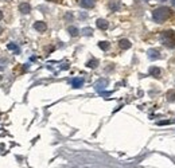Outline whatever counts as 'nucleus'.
Masks as SVG:
<instances>
[{"mask_svg":"<svg viewBox=\"0 0 175 168\" xmlns=\"http://www.w3.org/2000/svg\"><path fill=\"white\" fill-rule=\"evenodd\" d=\"M84 32H85V35H90L92 34V30L90 28H85Z\"/></svg>","mask_w":175,"mask_h":168,"instance_id":"nucleus-17","label":"nucleus"},{"mask_svg":"<svg viewBox=\"0 0 175 168\" xmlns=\"http://www.w3.org/2000/svg\"><path fill=\"white\" fill-rule=\"evenodd\" d=\"M119 44L122 50H128L129 47H131V42H129L128 39H121V41L119 42Z\"/></svg>","mask_w":175,"mask_h":168,"instance_id":"nucleus-8","label":"nucleus"},{"mask_svg":"<svg viewBox=\"0 0 175 168\" xmlns=\"http://www.w3.org/2000/svg\"><path fill=\"white\" fill-rule=\"evenodd\" d=\"M86 66H88V67H90V69H94V67L98 66V61H97V59H92V61H89V62L86 63Z\"/></svg>","mask_w":175,"mask_h":168,"instance_id":"nucleus-15","label":"nucleus"},{"mask_svg":"<svg viewBox=\"0 0 175 168\" xmlns=\"http://www.w3.org/2000/svg\"><path fill=\"white\" fill-rule=\"evenodd\" d=\"M49 1H54V3H61L62 0H49Z\"/></svg>","mask_w":175,"mask_h":168,"instance_id":"nucleus-18","label":"nucleus"},{"mask_svg":"<svg viewBox=\"0 0 175 168\" xmlns=\"http://www.w3.org/2000/svg\"><path fill=\"white\" fill-rule=\"evenodd\" d=\"M167 100H168L170 102L175 101V92L174 90H168V92H167Z\"/></svg>","mask_w":175,"mask_h":168,"instance_id":"nucleus-12","label":"nucleus"},{"mask_svg":"<svg viewBox=\"0 0 175 168\" xmlns=\"http://www.w3.org/2000/svg\"><path fill=\"white\" fill-rule=\"evenodd\" d=\"M67 31H69V34L71 35V36H77V35H78V28H77V27H69V28H67Z\"/></svg>","mask_w":175,"mask_h":168,"instance_id":"nucleus-13","label":"nucleus"},{"mask_svg":"<svg viewBox=\"0 0 175 168\" xmlns=\"http://www.w3.org/2000/svg\"><path fill=\"white\" fill-rule=\"evenodd\" d=\"M98 46L101 50H108L109 47H111V44H109V42H100Z\"/></svg>","mask_w":175,"mask_h":168,"instance_id":"nucleus-16","label":"nucleus"},{"mask_svg":"<svg viewBox=\"0 0 175 168\" xmlns=\"http://www.w3.org/2000/svg\"><path fill=\"white\" fill-rule=\"evenodd\" d=\"M171 15V9L167 8V7H160V8H156L152 12V17L156 23H164Z\"/></svg>","mask_w":175,"mask_h":168,"instance_id":"nucleus-1","label":"nucleus"},{"mask_svg":"<svg viewBox=\"0 0 175 168\" xmlns=\"http://www.w3.org/2000/svg\"><path fill=\"white\" fill-rule=\"evenodd\" d=\"M148 57H149V59L160 58V51L156 50V49H151V50H148Z\"/></svg>","mask_w":175,"mask_h":168,"instance_id":"nucleus-5","label":"nucleus"},{"mask_svg":"<svg viewBox=\"0 0 175 168\" xmlns=\"http://www.w3.org/2000/svg\"><path fill=\"white\" fill-rule=\"evenodd\" d=\"M106 84H108V81H106V79H100V81L96 84V89L97 90L102 89V87H105V85H106Z\"/></svg>","mask_w":175,"mask_h":168,"instance_id":"nucleus-11","label":"nucleus"},{"mask_svg":"<svg viewBox=\"0 0 175 168\" xmlns=\"http://www.w3.org/2000/svg\"><path fill=\"white\" fill-rule=\"evenodd\" d=\"M34 28L36 30V31H39V32H44L47 30V26H46L44 22H36V23L34 24Z\"/></svg>","mask_w":175,"mask_h":168,"instance_id":"nucleus-4","label":"nucleus"},{"mask_svg":"<svg viewBox=\"0 0 175 168\" xmlns=\"http://www.w3.org/2000/svg\"><path fill=\"white\" fill-rule=\"evenodd\" d=\"M71 85L73 87H81L84 85V79L82 78H73L71 79Z\"/></svg>","mask_w":175,"mask_h":168,"instance_id":"nucleus-9","label":"nucleus"},{"mask_svg":"<svg viewBox=\"0 0 175 168\" xmlns=\"http://www.w3.org/2000/svg\"><path fill=\"white\" fill-rule=\"evenodd\" d=\"M19 11H20L22 14H30V11H31V7H30L28 3H22L20 6H19Z\"/></svg>","mask_w":175,"mask_h":168,"instance_id":"nucleus-6","label":"nucleus"},{"mask_svg":"<svg viewBox=\"0 0 175 168\" xmlns=\"http://www.w3.org/2000/svg\"><path fill=\"white\" fill-rule=\"evenodd\" d=\"M160 42L166 47L175 49V32L172 30H166L160 34Z\"/></svg>","mask_w":175,"mask_h":168,"instance_id":"nucleus-2","label":"nucleus"},{"mask_svg":"<svg viewBox=\"0 0 175 168\" xmlns=\"http://www.w3.org/2000/svg\"><path fill=\"white\" fill-rule=\"evenodd\" d=\"M7 47H8L9 50H12V51H15L16 54H19V52H20V49H19L16 44H14V43H8V44H7Z\"/></svg>","mask_w":175,"mask_h":168,"instance_id":"nucleus-14","label":"nucleus"},{"mask_svg":"<svg viewBox=\"0 0 175 168\" xmlns=\"http://www.w3.org/2000/svg\"><path fill=\"white\" fill-rule=\"evenodd\" d=\"M159 74H160V70L158 69V67H151L149 69V76H152V77H159Z\"/></svg>","mask_w":175,"mask_h":168,"instance_id":"nucleus-10","label":"nucleus"},{"mask_svg":"<svg viewBox=\"0 0 175 168\" xmlns=\"http://www.w3.org/2000/svg\"><path fill=\"white\" fill-rule=\"evenodd\" d=\"M171 3H172V4H174V6H175V0H171Z\"/></svg>","mask_w":175,"mask_h":168,"instance_id":"nucleus-20","label":"nucleus"},{"mask_svg":"<svg viewBox=\"0 0 175 168\" xmlns=\"http://www.w3.org/2000/svg\"><path fill=\"white\" fill-rule=\"evenodd\" d=\"M1 19H3V12L0 11V20H1Z\"/></svg>","mask_w":175,"mask_h":168,"instance_id":"nucleus-19","label":"nucleus"},{"mask_svg":"<svg viewBox=\"0 0 175 168\" xmlns=\"http://www.w3.org/2000/svg\"><path fill=\"white\" fill-rule=\"evenodd\" d=\"M78 3L82 8H92V7H94V0H78Z\"/></svg>","mask_w":175,"mask_h":168,"instance_id":"nucleus-3","label":"nucleus"},{"mask_svg":"<svg viewBox=\"0 0 175 168\" xmlns=\"http://www.w3.org/2000/svg\"><path fill=\"white\" fill-rule=\"evenodd\" d=\"M1 32H3V28H1V27H0V34H1Z\"/></svg>","mask_w":175,"mask_h":168,"instance_id":"nucleus-21","label":"nucleus"},{"mask_svg":"<svg viewBox=\"0 0 175 168\" xmlns=\"http://www.w3.org/2000/svg\"><path fill=\"white\" fill-rule=\"evenodd\" d=\"M97 27H98L100 30H106L109 27V23L105 19H98L97 20Z\"/></svg>","mask_w":175,"mask_h":168,"instance_id":"nucleus-7","label":"nucleus"}]
</instances>
